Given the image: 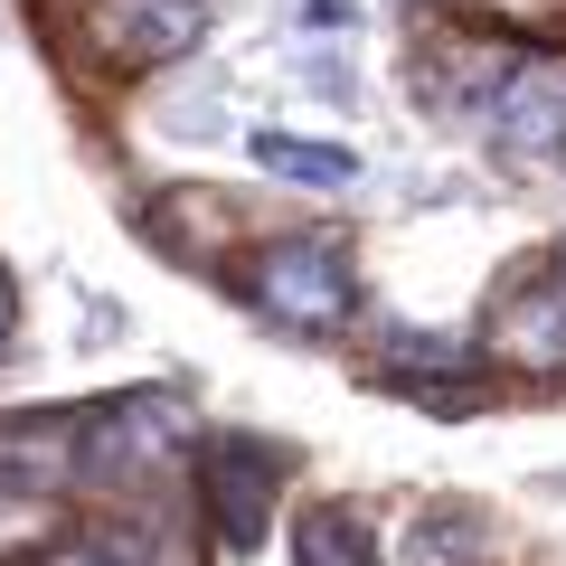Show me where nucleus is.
<instances>
[{
  "instance_id": "15",
  "label": "nucleus",
  "mask_w": 566,
  "mask_h": 566,
  "mask_svg": "<svg viewBox=\"0 0 566 566\" xmlns=\"http://www.w3.org/2000/svg\"><path fill=\"white\" fill-rule=\"evenodd\" d=\"M0 322H10V283H0Z\"/></svg>"
},
{
  "instance_id": "5",
  "label": "nucleus",
  "mask_w": 566,
  "mask_h": 566,
  "mask_svg": "<svg viewBox=\"0 0 566 566\" xmlns=\"http://www.w3.org/2000/svg\"><path fill=\"white\" fill-rule=\"evenodd\" d=\"M491 142H501L510 161H557L566 142V66L538 57V66H510L501 85H491Z\"/></svg>"
},
{
  "instance_id": "14",
  "label": "nucleus",
  "mask_w": 566,
  "mask_h": 566,
  "mask_svg": "<svg viewBox=\"0 0 566 566\" xmlns=\"http://www.w3.org/2000/svg\"><path fill=\"white\" fill-rule=\"evenodd\" d=\"M303 10H312V29H340V20H349L340 0H303Z\"/></svg>"
},
{
  "instance_id": "3",
  "label": "nucleus",
  "mask_w": 566,
  "mask_h": 566,
  "mask_svg": "<svg viewBox=\"0 0 566 566\" xmlns=\"http://www.w3.org/2000/svg\"><path fill=\"white\" fill-rule=\"evenodd\" d=\"M199 29H208V0H76V39L123 76L189 57Z\"/></svg>"
},
{
  "instance_id": "9",
  "label": "nucleus",
  "mask_w": 566,
  "mask_h": 566,
  "mask_svg": "<svg viewBox=\"0 0 566 566\" xmlns=\"http://www.w3.org/2000/svg\"><path fill=\"white\" fill-rule=\"evenodd\" d=\"M48 547H66V510H57V491L0 482V557H48Z\"/></svg>"
},
{
  "instance_id": "13",
  "label": "nucleus",
  "mask_w": 566,
  "mask_h": 566,
  "mask_svg": "<svg viewBox=\"0 0 566 566\" xmlns=\"http://www.w3.org/2000/svg\"><path fill=\"white\" fill-rule=\"evenodd\" d=\"M39 566H123V557H114V547H104V538H66V547H48Z\"/></svg>"
},
{
  "instance_id": "1",
  "label": "nucleus",
  "mask_w": 566,
  "mask_h": 566,
  "mask_svg": "<svg viewBox=\"0 0 566 566\" xmlns=\"http://www.w3.org/2000/svg\"><path fill=\"white\" fill-rule=\"evenodd\" d=\"M245 303H255L264 322H283V331H340L349 312H359V283H349L340 237H274V245H255Z\"/></svg>"
},
{
  "instance_id": "11",
  "label": "nucleus",
  "mask_w": 566,
  "mask_h": 566,
  "mask_svg": "<svg viewBox=\"0 0 566 566\" xmlns=\"http://www.w3.org/2000/svg\"><path fill=\"white\" fill-rule=\"evenodd\" d=\"M463 20H566V0H453Z\"/></svg>"
},
{
  "instance_id": "4",
  "label": "nucleus",
  "mask_w": 566,
  "mask_h": 566,
  "mask_svg": "<svg viewBox=\"0 0 566 566\" xmlns=\"http://www.w3.org/2000/svg\"><path fill=\"white\" fill-rule=\"evenodd\" d=\"M274 491H283V453L255 444V434H218V444L199 453V501H208L218 547H264Z\"/></svg>"
},
{
  "instance_id": "8",
  "label": "nucleus",
  "mask_w": 566,
  "mask_h": 566,
  "mask_svg": "<svg viewBox=\"0 0 566 566\" xmlns=\"http://www.w3.org/2000/svg\"><path fill=\"white\" fill-rule=\"evenodd\" d=\"M293 566H378L368 557V528L349 501H312L303 528H293Z\"/></svg>"
},
{
  "instance_id": "12",
  "label": "nucleus",
  "mask_w": 566,
  "mask_h": 566,
  "mask_svg": "<svg viewBox=\"0 0 566 566\" xmlns=\"http://www.w3.org/2000/svg\"><path fill=\"white\" fill-rule=\"evenodd\" d=\"M397 349H406V359H453V368H463V349H453V340H397ZM406 397H416V406H463L453 387H434V378H424V387H406Z\"/></svg>"
},
{
  "instance_id": "7",
  "label": "nucleus",
  "mask_w": 566,
  "mask_h": 566,
  "mask_svg": "<svg viewBox=\"0 0 566 566\" xmlns=\"http://www.w3.org/2000/svg\"><path fill=\"white\" fill-rule=\"evenodd\" d=\"M76 424L85 416H0V482L20 491H57L66 472H76Z\"/></svg>"
},
{
  "instance_id": "6",
  "label": "nucleus",
  "mask_w": 566,
  "mask_h": 566,
  "mask_svg": "<svg viewBox=\"0 0 566 566\" xmlns=\"http://www.w3.org/2000/svg\"><path fill=\"white\" fill-rule=\"evenodd\" d=\"M491 340H501V359L528 368V378H557L566 368V274L557 264L501 293V331H491Z\"/></svg>"
},
{
  "instance_id": "10",
  "label": "nucleus",
  "mask_w": 566,
  "mask_h": 566,
  "mask_svg": "<svg viewBox=\"0 0 566 566\" xmlns=\"http://www.w3.org/2000/svg\"><path fill=\"white\" fill-rule=\"evenodd\" d=\"M255 161L283 170V180H303V189H340L349 170H359L340 142H303V133H255Z\"/></svg>"
},
{
  "instance_id": "2",
  "label": "nucleus",
  "mask_w": 566,
  "mask_h": 566,
  "mask_svg": "<svg viewBox=\"0 0 566 566\" xmlns=\"http://www.w3.org/2000/svg\"><path fill=\"white\" fill-rule=\"evenodd\" d=\"M189 453V424L170 416V397H104L76 424V472L85 482H151Z\"/></svg>"
},
{
  "instance_id": "16",
  "label": "nucleus",
  "mask_w": 566,
  "mask_h": 566,
  "mask_svg": "<svg viewBox=\"0 0 566 566\" xmlns=\"http://www.w3.org/2000/svg\"><path fill=\"white\" fill-rule=\"evenodd\" d=\"M557 170H566V142H557Z\"/></svg>"
}]
</instances>
